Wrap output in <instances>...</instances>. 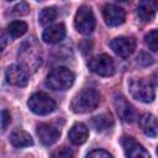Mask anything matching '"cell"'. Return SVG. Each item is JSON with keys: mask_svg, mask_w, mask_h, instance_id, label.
I'll use <instances>...</instances> for the list:
<instances>
[{"mask_svg": "<svg viewBox=\"0 0 158 158\" xmlns=\"http://www.w3.org/2000/svg\"><path fill=\"white\" fill-rule=\"evenodd\" d=\"M85 158H112V156L102 149H95L93 152H90Z\"/></svg>", "mask_w": 158, "mask_h": 158, "instance_id": "25", "label": "cell"}, {"mask_svg": "<svg viewBox=\"0 0 158 158\" xmlns=\"http://www.w3.org/2000/svg\"><path fill=\"white\" fill-rule=\"evenodd\" d=\"M10 121H11L10 112L4 109V110L1 111V128H2V131L6 130V127H7V125L10 123Z\"/></svg>", "mask_w": 158, "mask_h": 158, "instance_id": "26", "label": "cell"}, {"mask_svg": "<svg viewBox=\"0 0 158 158\" xmlns=\"http://www.w3.org/2000/svg\"><path fill=\"white\" fill-rule=\"evenodd\" d=\"M68 137H69L72 143H74V144H83L88 139V137H89V130H88V127L84 123L77 122L69 130Z\"/></svg>", "mask_w": 158, "mask_h": 158, "instance_id": "16", "label": "cell"}, {"mask_svg": "<svg viewBox=\"0 0 158 158\" xmlns=\"http://www.w3.org/2000/svg\"><path fill=\"white\" fill-rule=\"evenodd\" d=\"M7 32L12 38L21 37L27 32V23L23 21H12L7 26Z\"/></svg>", "mask_w": 158, "mask_h": 158, "instance_id": "20", "label": "cell"}, {"mask_svg": "<svg viewBox=\"0 0 158 158\" xmlns=\"http://www.w3.org/2000/svg\"><path fill=\"white\" fill-rule=\"evenodd\" d=\"M100 101V94L93 88H84L72 100L70 109L77 114H85L95 110Z\"/></svg>", "mask_w": 158, "mask_h": 158, "instance_id": "2", "label": "cell"}, {"mask_svg": "<svg viewBox=\"0 0 158 158\" xmlns=\"http://www.w3.org/2000/svg\"><path fill=\"white\" fill-rule=\"evenodd\" d=\"M74 74L65 67H57L46 78V85L53 90H67L74 83Z\"/></svg>", "mask_w": 158, "mask_h": 158, "instance_id": "3", "label": "cell"}, {"mask_svg": "<svg viewBox=\"0 0 158 158\" xmlns=\"http://www.w3.org/2000/svg\"><path fill=\"white\" fill-rule=\"evenodd\" d=\"M146 44L153 52H158V30H152L144 36Z\"/></svg>", "mask_w": 158, "mask_h": 158, "instance_id": "22", "label": "cell"}, {"mask_svg": "<svg viewBox=\"0 0 158 158\" xmlns=\"http://www.w3.org/2000/svg\"><path fill=\"white\" fill-rule=\"evenodd\" d=\"M91 122H93V126L98 131H100V132L106 131V130H109V128H111L114 126V118H112L111 114H101V115H98V116L93 117Z\"/></svg>", "mask_w": 158, "mask_h": 158, "instance_id": "19", "label": "cell"}, {"mask_svg": "<svg viewBox=\"0 0 158 158\" xmlns=\"http://www.w3.org/2000/svg\"><path fill=\"white\" fill-rule=\"evenodd\" d=\"M88 67L93 73L100 77H111L115 73L114 59L107 54H98L93 57L89 59Z\"/></svg>", "mask_w": 158, "mask_h": 158, "instance_id": "7", "label": "cell"}, {"mask_svg": "<svg viewBox=\"0 0 158 158\" xmlns=\"http://www.w3.org/2000/svg\"><path fill=\"white\" fill-rule=\"evenodd\" d=\"M139 127L149 137H156L158 135V121L152 114H143L139 117Z\"/></svg>", "mask_w": 158, "mask_h": 158, "instance_id": "17", "label": "cell"}, {"mask_svg": "<svg viewBox=\"0 0 158 158\" xmlns=\"http://www.w3.org/2000/svg\"><path fill=\"white\" fill-rule=\"evenodd\" d=\"M10 141L12 143V146L17 147V148H22V147H28L33 144L32 137L30 136V133H27L23 130H16L11 133Z\"/></svg>", "mask_w": 158, "mask_h": 158, "instance_id": "18", "label": "cell"}, {"mask_svg": "<svg viewBox=\"0 0 158 158\" xmlns=\"http://www.w3.org/2000/svg\"><path fill=\"white\" fill-rule=\"evenodd\" d=\"M5 77L7 83L11 85L26 86L28 83V73L21 65H17V64L10 65L5 72Z\"/></svg>", "mask_w": 158, "mask_h": 158, "instance_id": "11", "label": "cell"}, {"mask_svg": "<svg viewBox=\"0 0 158 158\" xmlns=\"http://www.w3.org/2000/svg\"><path fill=\"white\" fill-rule=\"evenodd\" d=\"M51 158H74V153L68 147H60L52 152Z\"/></svg>", "mask_w": 158, "mask_h": 158, "instance_id": "23", "label": "cell"}, {"mask_svg": "<svg viewBox=\"0 0 158 158\" xmlns=\"http://www.w3.org/2000/svg\"><path fill=\"white\" fill-rule=\"evenodd\" d=\"M64 37H65V27L63 23L51 25L42 33V40L47 43H58Z\"/></svg>", "mask_w": 158, "mask_h": 158, "instance_id": "15", "label": "cell"}, {"mask_svg": "<svg viewBox=\"0 0 158 158\" xmlns=\"http://www.w3.org/2000/svg\"><path fill=\"white\" fill-rule=\"evenodd\" d=\"M112 51L121 58H128L136 49V41L132 37H116L110 43Z\"/></svg>", "mask_w": 158, "mask_h": 158, "instance_id": "8", "label": "cell"}, {"mask_svg": "<svg viewBox=\"0 0 158 158\" xmlns=\"http://www.w3.org/2000/svg\"><path fill=\"white\" fill-rule=\"evenodd\" d=\"M56 17H57V10H56V7H44L40 12L38 21H40L41 25L46 26V25L52 23L56 20Z\"/></svg>", "mask_w": 158, "mask_h": 158, "instance_id": "21", "label": "cell"}, {"mask_svg": "<svg viewBox=\"0 0 158 158\" xmlns=\"http://www.w3.org/2000/svg\"><path fill=\"white\" fill-rule=\"evenodd\" d=\"M157 154H158V147H157Z\"/></svg>", "mask_w": 158, "mask_h": 158, "instance_id": "28", "label": "cell"}, {"mask_svg": "<svg viewBox=\"0 0 158 158\" xmlns=\"http://www.w3.org/2000/svg\"><path fill=\"white\" fill-rule=\"evenodd\" d=\"M102 16H104L105 23L112 27L122 25L126 19L125 10L115 4H106L102 7Z\"/></svg>", "mask_w": 158, "mask_h": 158, "instance_id": "10", "label": "cell"}, {"mask_svg": "<svg viewBox=\"0 0 158 158\" xmlns=\"http://www.w3.org/2000/svg\"><path fill=\"white\" fill-rule=\"evenodd\" d=\"M28 10H30V7H28V5H27L26 2H19V4H16V5L14 6L12 12H14L15 15L22 16V15H27V14H28Z\"/></svg>", "mask_w": 158, "mask_h": 158, "instance_id": "24", "label": "cell"}, {"mask_svg": "<svg viewBox=\"0 0 158 158\" xmlns=\"http://www.w3.org/2000/svg\"><path fill=\"white\" fill-rule=\"evenodd\" d=\"M141 57H142V58H144V59H138V62H139V63H142V64H144V65L151 64V63L153 62L152 57H151V56H148V54H146V53H142V54H141Z\"/></svg>", "mask_w": 158, "mask_h": 158, "instance_id": "27", "label": "cell"}, {"mask_svg": "<svg viewBox=\"0 0 158 158\" xmlns=\"http://www.w3.org/2000/svg\"><path fill=\"white\" fill-rule=\"evenodd\" d=\"M28 107L37 115H48L56 110V101L46 93L37 91L28 99Z\"/></svg>", "mask_w": 158, "mask_h": 158, "instance_id": "5", "label": "cell"}, {"mask_svg": "<svg viewBox=\"0 0 158 158\" xmlns=\"http://www.w3.org/2000/svg\"><path fill=\"white\" fill-rule=\"evenodd\" d=\"M114 102H115V107H116L118 116L123 121H126V122H133L135 121L136 111H135L133 106L122 95H116L114 99Z\"/></svg>", "mask_w": 158, "mask_h": 158, "instance_id": "13", "label": "cell"}, {"mask_svg": "<svg viewBox=\"0 0 158 158\" xmlns=\"http://www.w3.org/2000/svg\"><path fill=\"white\" fill-rule=\"evenodd\" d=\"M121 144L125 151L126 158H151L147 149L139 144L133 137L123 136L121 138Z\"/></svg>", "mask_w": 158, "mask_h": 158, "instance_id": "9", "label": "cell"}, {"mask_svg": "<svg viewBox=\"0 0 158 158\" xmlns=\"http://www.w3.org/2000/svg\"><path fill=\"white\" fill-rule=\"evenodd\" d=\"M37 135L44 146H51L58 141L60 131L51 123H40L37 126Z\"/></svg>", "mask_w": 158, "mask_h": 158, "instance_id": "12", "label": "cell"}, {"mask_svg": "<svg viewBox=\"0 0 158 158\" xmlns=\"http://www.w3.org/2000/svg\"><path fill=\"white\" fill-rule=\"evenodd\" d=\"M158 10V1L156 0H142L137 6V16L143 22L153 20Z\"/></svg>", "mask_w": 158, "mask_h": 158, "instance_id": "14", "label": "cell"}, {"mask_svg": "<svg viewBox=\"0 0 158 158\" xmlns=\"http://www.w3.org/2000/svg\"><path fill=\"white\" fill-rule=\"evenodd\" d=\"M128 89L131 95L141 102H152L154 100V96H156L154 86L152 85L151 81L143 78L131 79L128 84Z\"/></svg>", "mask_w": 158, "mask_h": 158, "instance_id": "4", "label": "cell"}, {"mask_svg": "<svg viewBox=\"0 0 158 158\" xmlns=\"http://www.w3.org/2000/svg\"><path fill=\"white\" fill-rule=\"evenodd\" d=\"M74 25L81 35H90L95 28V16L93 10L86 5L80 6L75 14Z\"/></svg>", "mask_w": 158, "mask_h": 158, "instance_id": "6", "label": "cell"}, {"mask_svg": "<svg viewBox=\"0 0 158 158\" xmlns=\"http://www.w3.org/2000/svg\"><path fill=\"white\" fill-rule=\"evenodd\" d=\"M19 62L27 73H35L42 63L41 47L35 38H28L19 48Z\"/></svg>", "mask_w": 158, "mask_h": 158, "instance_id": "1", "label": "cell"}]
</instances>
